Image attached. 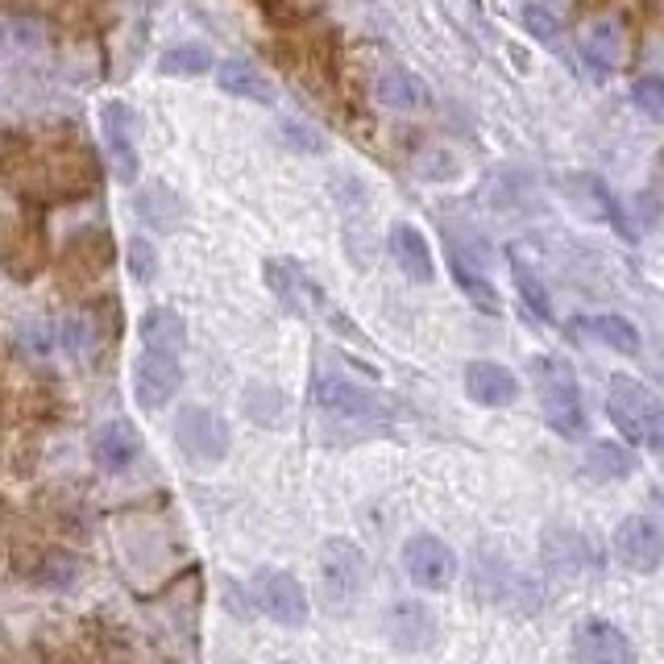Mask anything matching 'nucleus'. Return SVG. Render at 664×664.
Segmentation results:
<instances>
[{
    "label": "nucleus",
    "mask_w": 664,
    "mask_h": 664,
    "mask_svg": "<svg viewBox=\"0 0 664 664\" xmlns=\"http://www.w3.org/2000/svg\"><path fill=\"white\" fill-rule=\"evenodd\" d=\"M607 411H611L614 428L628 441L644 444L652 453L664 457V399L640 387L635 378H614L611 394H607Z\"/></svg>",
    "instance_id": "7ed1b4c3"
},
{
    "label": "nucleus",
    "mask_w": 664,
    "mask_h": 664,
    "mask_svg": "<svg viewBox=\"0 0 664 664\" xmlns=\"http://www.w3.org/2000/svg\"><path fill=\"white\" fill-rule=\"evenodd\" d=\"M0 42L18 54H46L54 46V30L46 18H34V13H0Z\"/></svg>",
    "instance_id": "412c9836"
},
{
    "label": "nucleus",
    "mask_w": 664,
    "mask_h": 664,
    "mask_svg": "<svg viewBox=\"0 0 664 664\" xmlns=\"http://www.w3.org/2000/svg\"><path fill=\"white\" fill-rule=\"evenodd\" d=\"M449 271H453V283H457L470 299H474L482 312H498V291H494V283L486 278V271L482 266H474V262H465L461 254H449Z\"/></svg>",
    "instance_id": "cd10ccee"
},
{
    "label": "nucleus",
    "mask_w": 664,
    "mask_h": 664,
    "mask_svg": "<svg viewBox=\"0 0 664 664\" xmlns=\"http://www.w3.org/2000/svg\"><path fill=\"white\" fill-rule=\"evenodd\" d=\"M387 245H391V257L399 262V271L408 274V278H415V283H432V278H436L432 250H428L424 233H420L415 224H394Z\"/></svg>",
    "instance_id": "aec40b11"
},
{
    "label": "nucleus",
    "mask_w": 664,
    "mask_h": 664,
    "mask_svg": "<svg viewBox=\"0 0 664 664\" xmlns=\"http://www.w3.org/2000/svg\"><path fill=\"white\" fill-rule=\"evenodd\" d=\"M614 552L619 561L635 573H656L664 565V531L647 515H628L614 531Z\"/></svg>",
    "instance_id": "f8f14e48"
},
{
    "label": "nucleus",
    "mask_w": 664,
    "mask_h": 664,
    "mask_svg": "<svg viewBox=\"0 0 664 664\" xmlns=\"http://www.w3.org/2000/svg\"><path fill=\"white\" fill-rule=\"evenodd\" d=\"M108 266H113V233L101 229V224L80 229V233L67 241L63 257H59L63 278H75V283H92V278H101Z\"/></svg>",
    "instance_id": "ddd939ff"
},
{
    "label": "nucleus",
    "mask_w": 664,
    "mask_h": 664,
    "mask_svg": "<svg viewBox=\"0 0 664 664\" xmlns=\"http://www.w3.org/2000/svg\"><path fill=\"white\" fill-rule=\"evenodd\" d=\"M586 474L598 477V482H614V477L635 474V453H628L623 444L614 441H598L590 453H586Z\"/></svg>",
    "instance_id": "c85d7f7f"
},
{
    "label": "nucleus",
    "mask_w": 664,
    "mask_h": 664,
    "mask_svg": "<svg viewBox=\"0 0 664 664\" xmlns=\"http://www.w3.org/2000/svg\"><path fill=\"white\" fill-rule=\"evenodd\" d=\"M573 328H578L581 337H590V341L623 354V358H635V354H640V328L631 320H623V316H581Z\"/></svg>",
    "instance_id": "393cba45"
},
{
    "label": "nucleus",
    "mask_w": 664,
    "mask_h": 664,
    "mask_svg": "<svg viewBox=\"0 0 664 664\" xmlns=\"http://www.w3.org/2000/svg\"><path fill=\"white\" fill-rule=\"evenodd\" d=\"M250 594H254L257 611L271 614L274 623H283V628H304L307 623V594L287 569H257L250 581Z\"/></svg>",
    "instance_id": "6e6552de"
},
{
    "label": "nucleus",
    "mask_w": 664,
    "mask_h": 664,
    "mask_svg": "<svg viewBox=\"0 0 664 664\" xmlns=\"http://www.w3.org/2000/svg\"><path fill=\"white\" fill-rule=\"evenodd\" d=\"M9 179L21 196H30L34 204H71L87 200L101 183V167L80 137H42V141H18L13 150H4Z\"/></svg>",
    "instance_id": "f257e3e1"
},
{
    "label": "nucleus",
    "mask_w": 664,
    "mask_h": 664,
    "mask_svg": "<svg viewBox=\"0 0 664 664\" xmlns=\"http://www.w3.org/2000/svg\"><path fill=\"white\" fill-rule=\"evenodd\" d=\"M519 21H524V30H528L536 42H545V46H557L561 34H565V21L557 18L548 4H536V0L519 9Z\"/></svg>",
    "instance_id": "7c9ffc66"
},
{
    "label": "nucleus",
    "mask_w": 664,
    "mask_h": 664,
    "mask_svg": "<svg viewBox=\"0 0 664 664\" xmlns=\"http://www.w3.org/2000/svg\"><path fill=\"white\" fill-rule=\"evenodd\" d=\"M312 399H316V408L337 415V420H387V403L370 387H361L345 375H316Z\"/></svg>",
    "instance_id": "0eeeda50"
},
{
    "label": "nucleus",
    "mask_w": 664,
    "mask_h": 664,
    "mask_svg": "<svg viewBox=\"0 0 664 664\" xmlns=\"http://www.w3.org/2000/svg\"><path fill=\"white\" fill-rule=\"evenodd\" d=\"M141 453V436H137V428L129 420H108L92 432V457L101 470L108 474H120V470H129Z\"/></svg>",
    "instance_id": "a211bd4d"
},
{
    "label": "nucleus",
    "mask_w": 664,
    "mask_h": 664,
    "mask_svg": "<svg viewBox=\"0 0 664 664\" xmlns=\"http://www.w3.org/2000/svg\"><path fill=\"white\" fill-rule=\"evenodd\" d=\"M266 287L274 291V299L295 312V316H312L324 307V291L304 274V266H295L287 257H266Z\"/></svg>",
    "instance_id": "4468645a"
},
{
    "label": "nucleus",
    "mask_w": 664,
    "mask_h": 664,
    "mask_svg": "<svg viewBox=\"0 0 664 664\" xmlns=\"http://www.w3.org/2000/svg\"><path fill=\"white\" fill-rule=\"evenodd\" d=\"M415 171L428 183H444V179H457V158L449 150H424L415 158Z\"/></svg>",
    "instance_id": "e433bc0d"
},
{
    "label": "nucleus",
    "mask_w": 664,
    "mask_h": 664,
    "mask_svg": "<svg viewBox=\"0 0 664 664\" xmlns=\"http://www.w3.org/2000/svg\"><path fill=\"white\" fill-rule=\"evenodd\" d=\"M217 84H221V92L238 96V101L274 104V84L257 67L241 63V59H224V63H217Z\"/></svg>",
    "instance_id": "b1692460"
},
{
    "label": "nucleus",
    "mask_w": 664,
    "mask_h": 664,
    "mask_svg": "<svg viewBox=\"0 0 664 664\" xmlns=\"http://www.w3.org/2000/svg\"><path fill=\"white\" fill-rule=\"evenodd\" d=\"M34 578L42 581V586H51V590H67L71 581L80 578V561L71 557V552H46L42 561H38V569H34Z\"/></svg>",
    "instance_id": "2f4dec72"
},
{
    "label": "nucleus",
    "mask_w": 664,
    "mask_h": 664,
    "mask_svg": "<svg viewBox=\"0 0 664 664\" xmlns=\"http://www.w3.org/2000/svg\"><path fill=\"white\" fill-rule=\"evenodd\" d=\"M366 586V552L354 540H328L320 548V598L328 611H349Z\"/></svg>",
    "instance_id": "20e7f679"
},
{
    "label": "nucleus",
    "mask_w": 664,
    "mask_h": 664,
    "mask_svg": "<svg viewBox=\"0 0 664 664\" xmlns=\"http://www.w3.org/2000/svg\"><path fill=\"white\" fill-rule=\"evenodd\" d=\"M183 382V358L141 349L134 361V399L141 411H162Z\"/></svg>",
    "instance_id": "9d476101"
},
{
    "label": "nucleus",
    "mask_w": 664,
    "mask_h": 664,
    "mask_svg": "<svg viewBox=\"0 0 664 664\" xmlns=\"http://www.w3.org/2000/svg\"><path fill=\"white\" fill-rule=\"evenodd\" d=\"M134 212L146 224H154V229H175V224L183 221V200L167 183H146V188L137 191Z\"/></svg>",
    "instance_id": "a878e982"
},
{
    "label": "nucleus",
    "mask_w": 664,
    "mask_h": 664,
    "mask_svg": "<svg viewBox=\"0 0 664 664\" xmlns=\"http://www.w3.org/2000/svg\"><path fill=\"white\" fill-rule=\"evenodd\" d=\"M436 614L428 611L424 602H394L387 611V640H391L399 652H428L436 644Z\"/></svg>",
    "instance_id": "2eb2a0df"
},
{
    "label": "nucleus",
    "mask_w": 664,
    "mask_h": 664,
    "mask_svg": "<svg viewBox=\"0 0 664 664\" xmlns=\"http://www.w3.org/2000/svg\"><path fill=\"white\" fill-rule=\"evenodd\" d=\"M229 441H233V436H229V424H224L217 411L183 408L175 415V444H179L183 461L200 465V470L221 465L224 453H229Z\"/></svg>",
    "instance_id": "423d86ee"
},
{
    "label": "nucleus",
    "mask_w": 664,
    "mask_h": 664,
    "mask_svg": "<svg viewBox=\"0 0 664 664\" xmlns=\"http://www.w3.org/2000/svg\"><path fill=\"white\" fill-rule=\"evenodd\" d=\"M573 656L578 664H640L628 631H619L607 619H581L573 628Z\"/></svg>",
    "instance_id": "9b49d317"
},
{
    "label": "nucleus",
    "mask_w": 664,
    "mask_h": 664,
    "mask_svg": "<svg viewBox=\"0 0 664 664\" xmlns=\"http://www.w3.org/2000/svg\"><path fill=\"white\" fill-rule=\"evenodd\" d=\"M631 101H635V108H640L647 120L664 125V80H656V75L635 80V87H631Z\"/></svg>",
    "instance_id": "f704fd0d"
},
{
    "label": "nucleus",
    "mask_w": 664,
    "mask_h": 664,
    "mask_svg": "<svg viewBox=\"0 0 664 664\" xmlns=\"http://www.w3.org/2000/svg\"><path fill=\"white\" fill-rule=\"evenodd\" d=\"M531 382L545 408V424L565 436V441H581L586 436V403H581V387L573 370L561 358H536L531 361Z\"/></svg>",
    "instance_id": "f03ea898"
},
{
    "label": "nucleus",
    "mask_w": 664,
    "mask_h": 664,
    "mask_svg": "<svg viewBox=\"0 0 664 664\" xmlns=\"http://www.w3.org/2000/svg\"><path fill=\"white\" fill-rule=\"evenodd\" d=\"M465 394L482 408H507L519 399V378L498 361H470L465 366Z\"/></svg>",
    "instance_id": "f3484780"
},
{
    "label": "nucleus",
    "mask_w": 664,
    "mask_h": 664,
    "mask_svg": "<svg viewBox=\"0 0 664 664\" xmlns=\"http://www.w3.org/2000/svg\"><path fill=\"white\" fill-rule=\"evenodd\" d=\"M137 337H141V349L183 358V349H188V320L175 307H150L141 316V324H137Z\"/></svg>",
    "instance_id": "6ab92c4d"
},
{
    "label": "nucleus",
    "mask_w": 664,
    "mask_h": 664,
    "mask_svg": "<svg viewBox=\"0 0 664 664\" xmlns=\"http://www.w3.org/2000/svg\"><path fill=\"white\" fill-rule=\"evenodd\" d=\"M245 411H250V420H257V424H283V394L271 391V387H250L245 391Z\"/></svg>",
    "instance_id": "72a5a7b5"
},
{
    "label": "nucleus",
    "mask_w": 664,
    "mask_h": 664,
    "mask_svg": "<svg viewBox=\"0 0 664 664\" xmlns=\"http://www.w3.org/2000/svg\"><path fill=\"white\" fill-rule=\"evenodd\" d=\"M21 345H25L30 354H51V345H54L51 324H46V320H30V324H21Z\"/></svg>",
    "instance_id": "4c0bfd02"
},
{
    "label": "nucleus",
    "mask_w": 664,
    "mask_h": 664,
    "mask_svg": "<svg viewBox=\"0 0 664 664\" xmlns=\"http://www.w3.org/2000/svg\"><path fill=\"white\" fill-rule=\"evenodd\" d=\"M515 291H519V299H524V307H528L531 316L540 324L552 320V299H548L545 283L536 278V271H528L519 257H515Z\"/></svg>",
    "instance_id": "c756f323"
},
{
    "label": "nucleus",
    "mask_w": 664,
    "mask_h": 664,
    "mask_svg": "<svg viewBox=\"0 0 664 664\" xmlns=\"http://www.w3.org/2000/svg\"><path fill=\"white\" fill-rule=\"evenodd\" d=\"M375 96H378V104L391 108V113H415V108H424L428 104V87L420 75H411V71H403V67H391L378 75Z\"/></svg>",
    "instance_id": "5701e85b"
},
{
    "label": "nucleus",
    "mask_w": 664,
    "mask_h": 664,
    "mask_svg": "<svg viewBox=\"0 0 664 664\" xmlns=\"http://www.w3.org/2000/svg\"><path fill=\"white\" fill-rule=\"evenodd\" d=\"M212 67H217L212 51L200 46V42H179L158 59V75H167V80H196V75H208Z\"/></svg>",
    "instance_id": "bb28decb"
},
{
    "label": "nucleus",
    "mask_w": 664,
    "mask_h": 664,
    "mask_svg": "<svg viewBox=\"0 0 664 664\" xmlns=\"http://www.w3.org/2000/svg\"><path fill=\"white\" fill-rule=\"evenodd\" d=\"M101 137H104V154H108V167L117 175L120 183H137L141 175V117H137L134 104L125 101H108L101 108Z\"/></svg>",
    "instance_id": "39448f33"
},
{
    "label": "nucleus",
    "mask_w": 664,
    "mask_h": 664,
    "mask_svg": "<svg viewBox=\"0 0 664 664\" xmlns=\"http://www.w3.org/2000/svg\"><path fill=\"white\" fill-rule=\"evenodd\" d=\"M278 137H283V146L295 150V154H324L328 150V141H324L320 129L299 125V120H283V125H278Z\"/></svg>",
    "instance_id": "c9c22d12"
},
{
    "label": "nucleus",
    "mask_w": 664,
    "mask_h": 664,
    "mask_svg": "<svg viewBox=\"0 0 664 664\" xmlns=\"http://www.w3.org/2000/svg\"><path fill=\"white\" fill-rule=\"evenodd\" d=\"M403 569H408V578L420 586V590H432V594H441L453 586L457 578V552L444 545L441 536H411L408 545H403Z\"/></svg>",
    "instance_id": "1a4fd4ad"
},
{
    "label": "nucleus",
    "mask_w": 664,
    "mask_h": 664,
    "mask_svg": "<svg viewBox=\"0 0 664 664\" xmlns=\"http://www.w3.org/2000/svg\"><path fill=\"white\" fill-rule=\"evenodd\" d=\"M623 54H628V46H623V25L619 21H598L581 38V59L598 75H611V71L623 67Z\"/></svg>",
    "instance_id": "4be33fe9"
},
{
    "label": "nucleus",
    "mask_w": 664,
    "mask_h": 664,
    "mask_svg": "<svg viewBox=\"0 0 664 664\" xmlns=\"http://www.w3.org/2000/svg\"><path fill=\"white\" fill-rule=\"evenodd\" d=\"M104 307L108 304H87V307H75L67 316V324H63V345H67L71 358L92 361L104 345H108L113 324L104 320Z\"/></svg>",
    "instance_id": "dca6fc26"
},
{
    "label": "nucleus",
    "mask_w": 664,
    "mask_h": 664,
    "mask_svg": "<svg viewBox=\"0 0 664 664\" xmlns=\"http://www.w3.org/2000/svg\"><path fill=\"white\" fill-rule=\"evenodd\" d=\"M125 262H129V274H134L141 287H150L154 278H158V250H154V241H146L141 233L129 238V245H125Z\"/></svg>",
    "instance_id": "473e14b6"
}]
</instances>
